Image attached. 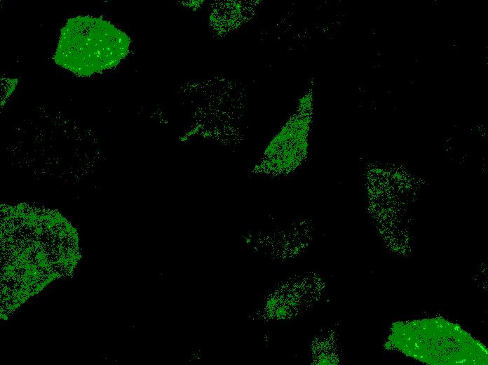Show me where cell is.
I'll return each instance as SVG.
<instances>
[{
  "label": "cell",
  "mask_w": 488,
  "mask_h": 365,
  "mask_svg": "<svg viewBox=\"0 0 488 365\" xmlns=\"http://www.w3.org/2000/svg\"><path fill=\"white\" fill-rule=\"evenodd\" d=\"M130 40L109 22L89 15L69 19L62 27L55 63L87 77L117 65L128 54Z\"/></svg>",
  "instance_id": "1"
}]
</instances>
